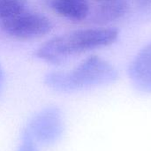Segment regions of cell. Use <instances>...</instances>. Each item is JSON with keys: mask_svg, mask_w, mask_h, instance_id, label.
<instances>
[{"mask_svg": "<svg viewBox=\"0 0 151 151\" xmlns=\"http://www.w3.org/2000/svg\"><path fill=\"white\" fill-rule=\"evenodd\" d=\"M101 1H103V0H101Z\"/></svg>", "mask_w": 151, "mask_h": 151, "instance_id": "obj_12", "label": "cell"}, {"mask_svg": "<svg viewBox=\"0 0 151 151\" xmlns=\"http://www.w3.org/2000/svg\"><path fill=\"white\" fill-rule=\"evenodd\" d=\"M23 132L37 145L56 144L64 133V121L60 110L55 106L41 110L29 119Z\"/></svg>", "mask_w": 151, "mask_h": 151, "instance_id": "obj_3", "label": "cell"}, {"mask_svg": "<svg viewBox=\"0 0 151 151\" xmlns=\"http://www.w3.org/2000/svg\"><path fill=\"white\" fill-rule=\"evenodd\" d=\"M119 36V31L114 27L79 29L46 41L37 49L36 57L46 63L58 65L81 53L107 47Z\"/></svg>", "mask_w": 151, "mask_h": 151, "instance_id": "obj_1", "label": "cell"}, {"mask_svg": "<svg viewBox=\"0 0 151 151\" xmlns=\"http://www.w3.org/2000/svg\"><path fill=\"white\" fill-rule=\"evenodd\" d=\"M128 72L138 87L151 90V41L136 54Z\"/></svg>", "mask_w": 151, "mask_h": 151, "instance_id": "obj_5", "label": "cell"}, {"mask_svg": "<svg viewBox=\"0 0 151 151\" xmlns=\"http://www.w3.org/2000/svg\"><path fill=\"white\" fill-rule=\"evenodd\" d=\"M129 5L127 0H103L93 13L96 23L106 24L122 19L128 12Z\"/></svg>", "mask_w": 151, "mask_h": 151, "instance_id": "obj_7", "label": "cell"}, {"mask_svg": "<svg viewBox=\"0 0 151 151\" xmlns=\"http://www.w3.org/2000/svg\"><path fill=\"white\" fill-rule=\"evenodd\" d=\"M116 77L112 65L101 57L91 56L70 71L49 73L44 82L55 91L70 93L111 82Z\"/></svg>", "mask_w": 151, "mask_h": 151, "instance_id": "obj_2", "label": "cell"}, {"mask_svg": "<svg viewBox=\"0 0 151 151\" xmlns=\"http://www.w3.org/2000/svg\"><path fill=\"white\" fill-rule=\"evenodd\" d=\"M38 145L26 134L22 131L20 142L17 151H39Z\"/></svg>", "mask_w": 151, "mask_h": 151, "instance_id": "obj_9", "label": "cell"}, {"mask_svg": "<svg viewBox=\"0 0 151 151\" xmlns=\"http://www.w3.org/2000/svg\"><path fill=\"white\" fill-rule=\"evenodd\" d=\"M52 27L53 24L47 16L26 9L1 21L3 31L9 36L19 40L42 37L49 34Z\"/></svg>", "mask_w": 151, "mask_h": 151, "instance_id": "obj_4", "label": "cell"}, {"mask_svg": "<svg viewBox=\"0 0 151 151\" xmlns=\"http://www.w3.org/2000/svg\"><path fill=\"white\" fill-rule=\"evenodd\" d=\"M4 70L0 65V94L3 91L4 88Z\"/></svg>", "mask_w": 151, "mask_h": 151, "instance_id": "obj_11", "label": "cell"}, {"mask_svg": "<svg viewBox=\"0 0 151 151\" xmlns=\"http://www.w3.org/2000/svg\"><path fill=\"white\" fill-rule=\"evenodd\" d=\"M27 0H0V18L5 19L26 9Z\"/></svg>", "mask_w": 151, "mask_h": 151, "instance_id": "obj_8", "label": "cell"}, {"mask_svg": "<svg viewBox=\"0 0 151 151\" xmlns=\"http://www.w3.org/2000/svg\"><path fill=\"white\" fill-rule=\"evenodd\" d=\"M47 2L57 14L73 21L85 19L90 12L88 0H47Z\"/></svg>", "mask_w": 151, "mask_h": 151, "instance_id": "obj_6", "label": "cell"}, {"mask_svg": "<svg viewBox=\"0 0 151 151\" xmlns=\"http://www.w3.org/2000/svg\"><path fill=\"white\" fill-rule=\"evenodd\" d=\"M136 4L142 8H150L151 7V0H134Z\"/></svg>", "mask_w": 151, "mask_h": 151, "instance_id": "obj_10", "label": "cell"}]
</instances>
